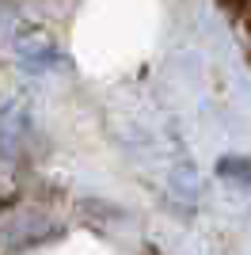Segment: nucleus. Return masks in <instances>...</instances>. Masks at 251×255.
Here are the masks:
<instances>
[{
  "mask_svg": "<svg viewBox=\"0 0 251 255\" xmlns=\"http://www.w3.org/2000/svg\"><path fill=\"white\" fill-rule=\"evenodd\" d=\"M27 133V122H23V111L8 107L4 115H0V149L4 152H19V141Z\"/></svg>",
  "mask_w": 251,
  "mask_h": 255,
  "instance_id": "nucleus-2",
  "label": "nucleus"
},
{
  "mask_svg": "<svg viewBox=\"0 0 251 255\" xmlns=\"http://www.w3.org/2000/svg\"><path fill=\"white\" fill-rule=\"evenodd\" d=\"M15 50H19V57L31 69H50L53 61H57V50H53V38L46 31H23L19 42H15Z\"/></svg>",
  "mask_w": 251,
  "mask_h": 255,
  "instance_id": "nucleus-1",
  "label": "nucleus"
},
{
  "mask_svg": "<svg viewBox=\"0 0 251 255\" xmlns=\"http://www.w3.org/2000/svg\"><path fill=\"white\" fill-rule=\"evenodd\" d=\"M221 175H244V160H225V164H221Z\"/></svg>",
  "mask_w": 251,
  "mask_h": 255,
  "instance_id": "nucleus-3",
  "label": "nucleus"
}]
</instances>
